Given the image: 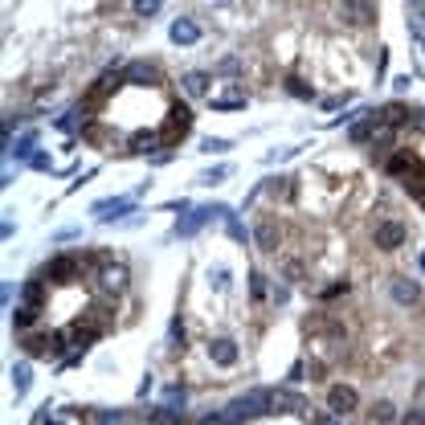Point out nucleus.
Listing matches in <instances>:
<instances>
[{
  "label": "nucleus",
  "mask_w": 425,
  "mask_h": 425,
  "mask_svg": "<svg viewBox=\"0 0 425 425\" xmlns=\"http://www.w3.org/2000/svg\"><path fill=\"white\" fill-rule=\"evenodd\" d=\"M388 172H392V176H401V180H405V188H413V197H417V201H425V168H422V160H417L413 152H397V156L388 160Z\"/></svg>",
  "instance_id": "nucleus-1"
},
{
  "label": "nucleus",
  "mask_w": 425,
  "mask_h": 425,
  "mask_svg": "<svg viewBox=\"0 0 425 425\" xmlns=\"http://www.w3.org/2000/svg\"><path fill=\"white\" fill-rule=\"evenodd\" d=\"M188 123H192L188 107H180V102H176V107L168 111V119H164V127H160V135H156V139H160L164 147H172V143H176V139H180L184 131H188Z\"/></svg>",
  "instance_id": "nucleus-2"
},
{
  "label": "nucleus",
  "mask_w": 425,
  "mask_h": 425,
  "mask_svg": "<svg viewBox=\"0 0 425 425\" xmlns=\"http://www.w3.org/2000/svg\"><path fill=\"white\" fill-rule=\"evenodd\" d=\"M405 242V229L397 225V221H384V225H377V246L381 250H397Z\"/></svg>",
  "instance_id": "nucleus-3"
},
{
  "label": "nucleus",
  "mask_w": 425,
  "mask_h": 425,
  "mask_svg": "<svg viewBox=\"0 0 425 425\" xmlns=\"http://www.w3.org/2000/svg\"><path fill=\"white\" fill-rule=\"evenodd\" d=\"M98 282H102V291H123L127 287V270L123 266H102Z\"/></svg>",
  "instance_id": "nucleus-4"
},
{
  "label": "nucleus",
  "mask_w": 425,
  "mask_h": 425,
  "mask_svg": "<svg viewBox=\"0 0 425 425\" xmlns=\"http://www.w3.org/2000/svg\"><path fill=\"white\" fill-rule=\"evenodd\" d=\"M115 82H119L115 74H107V78H98V86H94V90L86 94V111H94V107H102V98H107V94L115 90Z\"/></svg>",
  "instance_id": "nucleus-5"
},
{
  "label": "nucleus",
  "mask_w": 425,
  "mask_h": 425,
  "mask_svg": "<svg viewBox=\"0 0 425 425\" xmlns=\"http://www.w3.org/2000/svg\"><path fill=\"white\" fill-rule=\"evenodd\" d=\"M327 401H332V409H336V413H347V409L356 405V392H352V388H332V397H327Z\"/></svg>",
  "instance_id": "nucleus-6"
},
{
  "label": "nucleus",
  "mask_w": 425,
  "mask_h": 425,
  "mask_svg": "<svg viewBox=\"0 0 425 425\" xmlns=\"http://www.w3.org/2000/svg\"><path fill=\"white\" fill-rule=\"evenodd\" d=\"M78 266H74V257H57L53 266H49V278H57V282H70V274H74Z\"/></svg>",
  "instance_id": "nucleus-7"
},
{
  "label": "nucleus",
  "mask_w": 425,
  "mask_h": 425,
  "mask_svg": "<svg viewBox=\"0 0 425 425\" xmlns=\"http://www.w3.org/2000/svg\"><path fill=\"white\" fill-rule=\"evenodd\" d=\"M257 242H262V250H274V225H262L257 229Z\"/></svg>",
  "instance_id": "nucleus-8"
},
{
  "label": "nucleus",
  "mask_w": 425,
  "mask_h": 425,
  "mask_svg": "<svg viewBox=\"0 0 425 425\" xmlns=\"http://www.w3.org/2000/svg\"><path fill=\"white\" fill-rule=\"evenodd\" d=\"M372 417H377L381 425H388V422H392V405H388V401H384V405H377V413H372Z\"/></svg>",
  "instance_id": "nucleus-9"
},
{
  "label": "nucleus",
  "mask_w": 425,
  "mask_h": 425,
  "mask_svg": "<svg viewBox=\"0 0 425 425\" xmlns=\"http://www.w3.org/2000/svg\"><path fill=\"white\" fill-rule=\"evenodd\" d=\"M397 298H417V287H413V282H409V287L401 282V287H397Z\"/></svg>",
  "instance_id": "nucleus-10"
},
{
  "label": "nucleus",
  "mask_w": 425,
  "mask_h": 425,
  "mask_svg": "<svg viewBox=\"0 0 425 425\" xmlns=\"http://www.w3.org/2000/svg\"><path fill=\"white\" fill-rule=\"evenodd\" d=\"M409 425H425V413H417V417H409Z\"/></svg>",
  "instance_id": "nucleus-11"
}]
</instances>
